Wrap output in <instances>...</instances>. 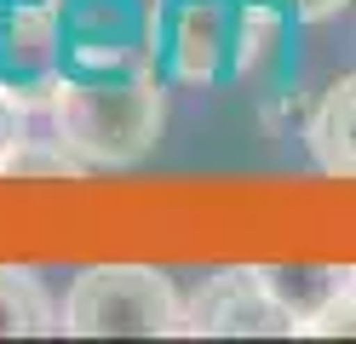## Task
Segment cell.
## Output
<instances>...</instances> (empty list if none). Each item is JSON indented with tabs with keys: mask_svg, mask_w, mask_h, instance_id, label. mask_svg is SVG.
Returning a JSON list of instances; mask_svg holds the SVG:
<instances>
[{
	"mask_svg": "<svg viewBox=\"0 0 356 344\" xmlns=\"http://www.w3.org/2000/svg\"><path fill=\"white\" fill-rule=\"evenodd\" d=\"M92 167L70 149V144H47V138H17V149L6 155V167H0V178H86Z\"/></svg>",
	"mask_w": 356,
	"mask_h": 344,
	"instance_id": "obj_9",
	"label": "cell"
},
{
	"mask_svg": "<svg viewBox=\"0 0 356 344\" xmlns=\"http://www.w3.org/2000/svg\"><path fill=\"white\" fill-rule=\"evenodd\" d=\"M310 338H356V270H345V287L305 321Z\"/></svg>",
	"mask_w": 356,
	"mask_h": 344,
	"instance_id": "obj_10",
	"label": "cell"
},
{
	"mask_svg": "<svg viewBox=\"0 0 356 344\" xmlns=\"http://www.w3.org/2000/svg\"><path fill=\"white\" fill-rule=\"evenodd\" d=\"M184 333L190 338H293L299 316L264 281V264L218 270L184 298Z\"/></svg>",
	"mask_w": 356,
	"mask_h": 344,
	"instance_id": "obj_5",
	"label": "cell"
},
{
	"mask_svg": "<svg viewBox=\"0 0 356 344\" xmlns=\"http://www.w3.org/2000/svg\"><path fill=\"white\" fill-rule=\"evenodd\" d=\"M17 138H24V109L0 92V167H6V155L17 149Z\"/></svg>",
	"mask_w": 356,
	"mask_h": 344,
	"instance_id": "obj_11",
	"label": "cell"
},
{
	"mask_svg": "<svg viewBox=\"0 0 356 344\" xmlns=\"http://www.w3.org/2000/svg\"><path fill=\"white\" fill-rule=\"evenodd\" d=\"M63 333L75 338H172L184 298L149 264H92L63 293Z\"/></svg>",
	"mask_w": 356,
	"mask_h": 344,
	"instance_id": "obj_3",
	"label": "cell"
},
{
	"mask_svg": "<svg viewBox=\"0 0 356 344\" xmlns=\"http://www.w3.org/2000/svg\"><path fill=\"white\" fill-rule=\"evenodd\" d=\"M287 23H299L282 0H155L149 58L172 81H253L282 52Z\"/></svg>",
	"mask_w": 356,
	"mask_h": 344,
	"instance_id": "obj_2",
	"label": "cell"
},
{
	"mask_svg": "<svg viewBox=\"0 0 356 344\" xmlns=\"http://www.w3.org/2000/svg\"><path fill=\"white\" fill-rule=\"evenodd\" d=\"M282 6L293 12L299 23H322V17H333V12H339L345 0H282Z\"/></svg>",
	"mask_w": 356,
	"mask_h": 344,
	"instance_id": "obj_12",
	"label": "cell"
},
{
	"mask_svg": "<svg viewBox=\"0 0 356 344\" xmlns=\"http://www.w3.org/2000/svg\"><path fill=\"white\" fill-rule=\"evenodd\" d=\"M63 86V6L58 0H12L0 6V92L35 115L52 109Z\"/></svg>",
	"mask_w": 356,
	"mask_h": 344,
	"instance_id": "obj_4",
	"label": "cell"
},
{
	"mask_svg": "<svg viewBox=\"0 0 356 344\" xmlns=\"http://www.w3.org/2000/svg\"><path fill=\"white\" fill-rule=\"evenodd\" d=\"M52 138L70 144L86 167L121 172L155 155L167 126V92L149 46H98L86 35H63V86L52 98Z\"/></svg>",
	"mask_w": 356,
	"mask_h": 344,
	"instance_id": "obj_1",
	"label": "cell"
},
{
	"mask_svg": "<svg viewBox=\"0 0 356 344\" xmlns=\"http://www.w3.org/2000/svg\"><path fill=\"white\" fill-rule=\"evenodd\" d=\"M40 333H63L52 293L40 287L35 270L0 264V338H40Z\"/></svg>",
	"mask_w": 356,
	"mask_h": 344,
	"instance_id": "obj_7",
	"label": "cell"
},
{
	"mask_svg": "<svg viewBox=\"0 0 356 344\" xmlns=\"http://www.w3.org/2000/svg\"><path fill=\"white\" fill-rule=\"evenodd\" d=\"M310 161L333 178H356V75H339L305 121Z\"/></svg>",
	"mask_w": 356,
	"mask_h": 344,
	"instance_id": "obj_6",
	"label": "cell"
},
{
	"mask_svg": "<svg viewBox=\"0 0 356 344\" xmlns=\"http://www.w3.org/2000/svg\"><path fill=\"white\" fill-rule=\"evenodd\" d=\"M264 281H270L276 298L299 316V333H305V321L345 287V270H270V264H264Z\"/></svg>",
	"mask_w": 356,
	"mask_h": 344,
	"instance_id": "obj_8",
	"label": "cell"
}]
</instances>
